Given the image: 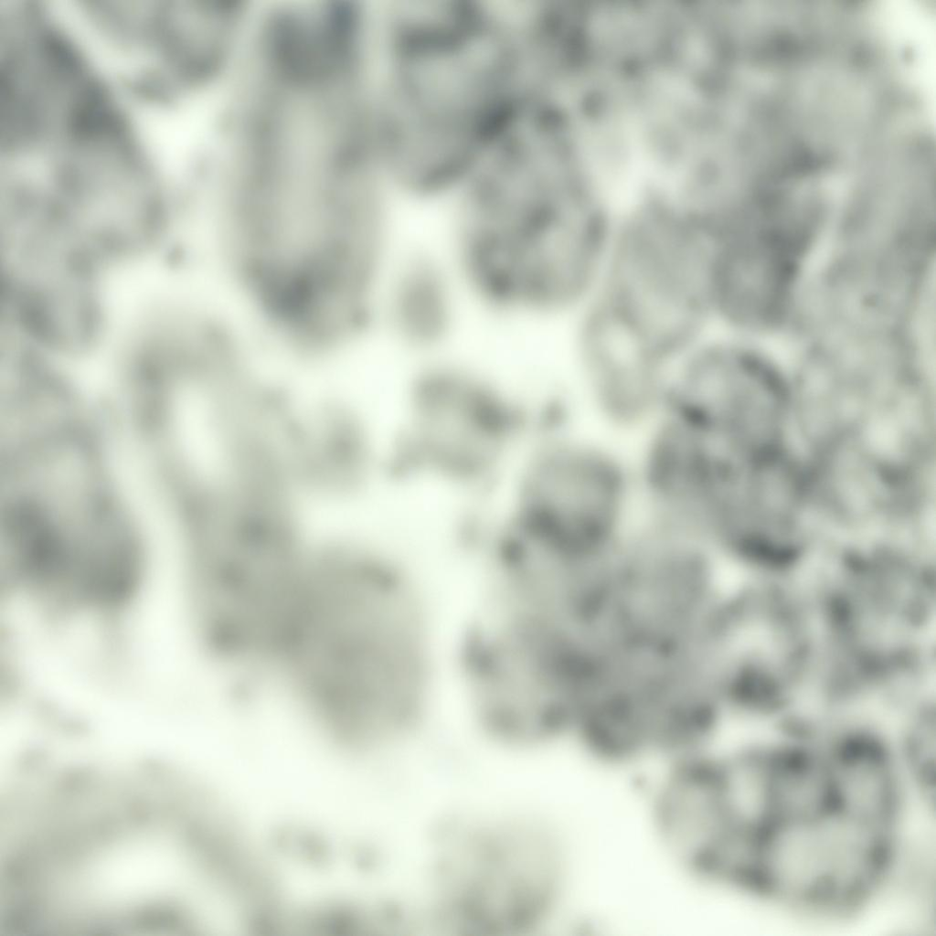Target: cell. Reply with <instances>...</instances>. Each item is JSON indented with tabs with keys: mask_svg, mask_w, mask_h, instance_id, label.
<instances>
[{
	"mask_svg": "<svg viewBox=\"0 0 936 936\" xmlns=\"http://www.w3.org/2000/svg\"><path fill=\"white\" fill-rule=\"evenodd\" d=\"M279 657L319 721L352 744L396 739L422 705L421 622L397 569L370 552L332 548L308 560Z\"/></svg>",
	"mask_w": 936,
	"mask_h": 936,
	"instance_id": "6da1fadb",
	"label": "cell"
},
{
	"mask_svg": "<svg viewBox=\"0 0 936 936\" xmlns=\"http://www.w3.org/2000/svg\"><path fill=\"white\" fill-rule=\"evenodd\" d=\"M601 194L528 186L465 196L456 272L484 304L505 313L574 319L601 280L619 221Z\"/></svg>",
	"mask_w": 936,
	"mask_h": 936,
	"instance_id": "7a4b0ae2",
	"label": "cell"
},
{
	"mask_svg": "<svg viewBox=\"0 0 936 936\" xmlns=\"http://www.w3.org/2000/svg\"><path fill=\"white\" fill-rule=\"evenodd\" d=\"M505 479L504 516L585 559L609 558L644 518L630 444L584 421L535 429Z\"/></svg>",
	"mask_w": 936,
	"mask_h": 936,
	"instance_id": "3957f363",
	"label": "cell"
},
{
	"mask_svg": "<svg viewBox=\"0 0 936 936\" xmlns=\"http://www.w3.org/2000/svg\"><path fill=\"white\" fill-rule=\"evenodd\" d=\"M621 212L589 306L673 362L713 326L708 239L675 200L637 198Z\"/></svg>",
	"mask_w": 936,
	"mask_h": 936,
	"instance_id": "277c9868",
	"label": "cell"
},
{
	"mask_svg": "<svg viewBox=\"0 0 936 936\" xmlns=\"http://www.w3.org/2000/svg\"><path fill=\"white\" fill-rule=\"evenodd\" d=\"M894 845L889 828L828 796L763 824L750 847L741 884L789 912L856 915L884 883Z\"/></svg>",
	"mask_w": 936,
	"mask_h": 936,
	"instance_id": "5b68a950",
	"label": "cell"
},
{
	"mask_svg": "<svg viewBox=\"0 0 936 936\" xmlns=\"http://www.w3.org/2000/svg\"><path fill=\"white\" fill-rule=\"evenodd\" d=\"M534 427L496 382L467 367L434 364L410 386L393 461L446 487L482 490L505 480Z\"/></svg>",
	"mask_w": 936,
	"mask_h": 936,
	"instance_id": "8992f818",
	"label": "cell"
},
{
	"mask_svg": "<svg viewBox=\"0 0 936 936\" xmlns=\"http://www.w3.org/2000/svg\"><path fill=\"white\" fill-rule=\"evenodd\" d=\"M438 864L447 918L484 936L516 935L541 923L555 906L565 870L554 835L522 819L462 827L445 842Z\"/></svg>",
	"mask_w": 936,
	"mask_h": 936,
	"instance_id": "52a82bcc",
	"label": "cell"
},
{
	"mask_svg": "<svg viewBox=\"0 0 936 936\" xmlns=\"http://www.w3.org/2000/svg\"><path fill=\"white\" fill-rule=\"evenodd\" d=\"M810 210L794 204L740 209L708 234L714 326H750L782 309L809 238Z\"/></svg>",
	"mask_w": 936,
	"mask_h": 936,
	"instance_id": "ba28073f",
	"label": "cell"
},
{
	"mask_svg": "<svg viewBox=\"0 0 936 936\" xmlns=\"http://www.w3.org/2000/svg\"><path fill=\"white\" fill-rule=\"evenodd\" d=\"M7 303L14 314L47 335L78 332L97 316L91 255L52 213L28 209L2 222Z\"/></svg>",
	"mask_w": 936,
	"mask_h": 936,
	"instance_id": "9c48e42d",
	"label": "cell"
},
{
	"mask_svg": "<svg viewBox=\"0 0 936 936\" xmlns=\"http://www.w3.org/2000/svg\"><path fill=\"white\" fill-rule=\"evenodd\" d=\"M764 365L710 327L673 365L665 412L707 437L732 460L758 451Z\"/></svg>",
	"mask_w": 936,
	"mask_h": 936,
	"instance_id": "30bf717a",
	"label": "cell"
},
{
	"mask_svg": "<svg viewBox=\"0 0 936 936\" xmlns=\"http://www.w3.org/2000/svg\"><path fill=\"white\" fill-rule=\"evenodd\" d=\"M630 449L644 517L706 537L736 464L702 433L665 412Z\"/></svg>",
	"mask_w": 936,
	"mask_h": 936,
	"instance_id": "8fae6325",
	"label": "cell"
},
{
	"mask_svg": "<svg viewBox=\"0 0 936 936\" xmlns=\"http://www.w3.org/2000/svg\"><path fill=\"white\" fill-rule=\"evenodd\" d=\"M654 826L685 865L718 878L741 856L747 837L713 763L686 756L669 770L655 793Z\"/></svg>",
	"mask_w": 936,
	"mask_h": 936,
	"instance_id": "7c38bea8",
	"label": "cell"
},
{
	"mask_svg": "<svg viewBox=\"0 0 936 936\" xmlns=\"http://www.w3.org/2000/svg\"><path fill=\"white\" fill-rule=\"evenodd\" d=\"M462 283L441 262L415 256L399 264L388 282L386 311L389 324L406 346H438L451 333Z\"/></svg>",
	"mask_w": 936,
	"mask_h": 936,
	"instance_id": "4fadbf2b",
	"label": "cell"
}]
</instances>
